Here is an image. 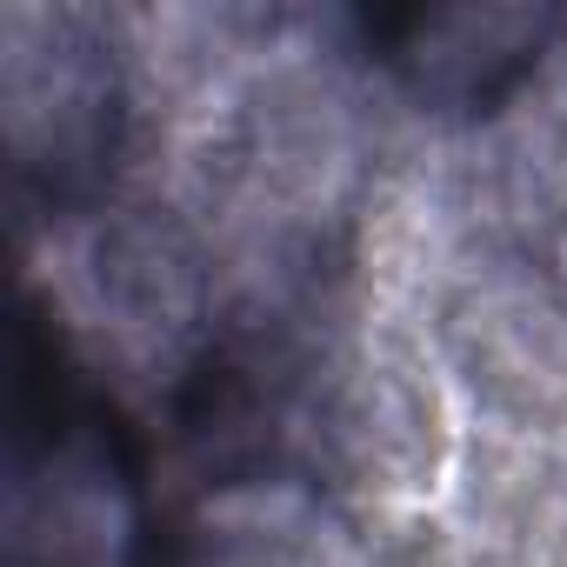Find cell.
<instances>
[{"label":"cell","mask_w":567,"mask_h":567,"mask_svg":"<svg viewBox=\"0 0 567 567\" xmlns=\"http://www.w3.org/2000/svg\"><path fill=\"white\" fill-rule=\"evenodd\" d=\"M8 567H121L134 540L127 474L87 414L54 408L48 441L14 434Z\"/></svg>","instance_id":"6da1fadb"}]
</instances>
